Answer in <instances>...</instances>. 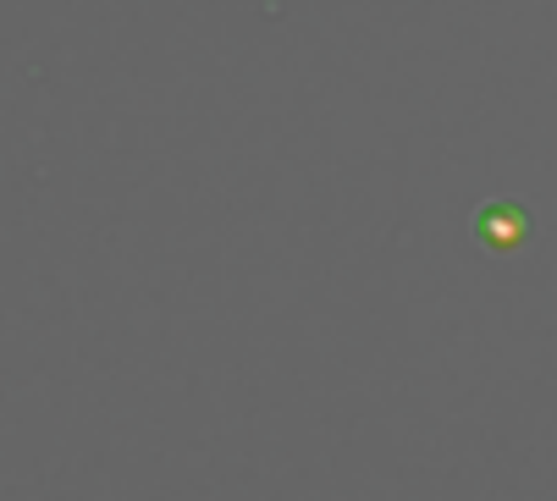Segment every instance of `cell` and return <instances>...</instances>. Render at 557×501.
Instances as JSON below:
<instances>
[{
	"label": "cell",
	"mask_w": 557,
	"mask_h": 501,
	"mask_svg": "<svg viewBox=\"0 0 557 501\" xmlns=\"http://www.w3.org/2000/svg\"><path fill=\"white\" fill-rule=\"evenodd\" d=\"M530 231H535V221H530L524 204H486L481 215H474V237H481L486 248H503V254L524 248Z\"/></svg>",
	"instance_id": "1"
}]
</instances>
